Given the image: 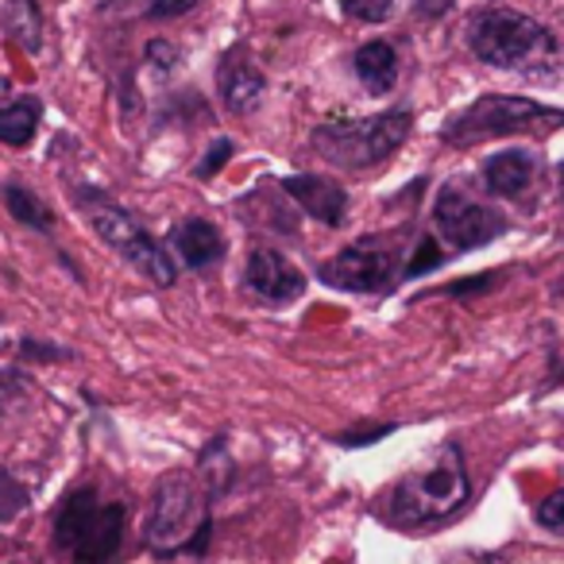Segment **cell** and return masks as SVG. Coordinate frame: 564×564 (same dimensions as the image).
<instances>
[{"label":"cell","instance_id":"cell-7","mask_svg":"<svg viewBox=\"0 0 564 564\" xmlns=\"http://www.w3.org/2000/svg\"><path fill=\"white\" fill-rule=\"evenodd\" d=\"M82 209H86L94 232L101 236V240L109 243L124 263H132L143 279H151L155 286H171V282L178 279V267L166 259V251L159 248V243L151 240V236L143 232V228L135 225L124 209H120V205H112L105 194L82 189Z\"/></svg>","mask_w":564,"mask_h":564},{"label":"cell","instance_id":"cell-19","mask_svg":"<svg viewBox=\"0 0 564 564\" xmlns=\"http://www.w3.org/2000/svg\"><path fill=\"white\" fill-rule=\"evenodd\" d=\"M28 507V487L0 471V522H12Z\"/></svg>","mask_w":564,"mask_h":564},{"label":"cell","instance_id":"cell-23","mask_svg":"<svg viewBox=\"0 0 564 564\" xmlns=\"http://www.w3.org/2000/svg\"><path fill=\"white\" fill-rule=\"evenodd\" d=\"M499 282V274H471V279H460V282H448V286H441V294L445 299H468V294H484L487 286H495Z\"/></svg>","mask_w":564,"mask_h":564},{"label":"cell","instance_id":"cell-16","mask_svg":"<svg viewBox=\"0 0 564 564\" xmlns=\"http://www.w3.org/2000/svg\"><path fill=\"white\" fill-rule=\"evenodd\" d=\"M35 128H40V101H32V97L12 101L0 109V143L24 148V143L35 135Z\"/></svg>","mask_w":564,"mask_h":564},{"label":"cell","instance_id":"cell-3","mask_svg":"<svg viewBox=\"0 0 564 564\" xmlns=\"http://www.w3.org/2000/svg\"><path fill=\"white\" fill-rule=\"evenodd\" d=\"M410 135V112L391 109L364 120H329L314 132V151L333 166L345 171H368V166L391 159Z\"/></svg>","mask_w":564,"mask_h":564},{"label":"cell","instance_id":"cell-29","mask_svg":"<svg viewBox=\"0 0 564 564\" xmlns=\"http://www.w3.org/2000/svg\"><path fill=\"white\" fill-rule=\"evenodd\" d=\"M556 174H561V189H564V163H561V171H556Z\"/></svg>","mask_w":564,"mask_h":564},{"label":"cell","instance_id":"cell-4","mask_svg":"<svg viewBox=\"0 0 564 564\" xmlns=\"http://www.w3.org/2000/svg\"><path fill=\"white\" fill-rule=\"evenodd\" d=\"M549 124H564V112L530 101V97L487 94L476 105H468L460 117L448 120L445 143H453V148H476V143L495 140V135H522Z\"/></svg>","mask_w":564,"mask_h":564},{"label":"cell","instance_id":"cell-2","mask_svg":"<svg viewBox=\"0 0 564 564\" xmlns=\"http://www.w3.org/2000/svg\"><path fill=\"white\" fill-rule=\"evenodd\" d=\"M468 47L479 63L518 74L541 70L556 58V40L549 35V28H541L538 20L522 17L514 9L479 12L468 28Z\"/></svg>","mask_w":564,"mask_h":564},{"label":"cell","instance_id":"cell-14","mask_svg":"<svg viewBox=\"0 0 564 564\" xmlns=\"http://www.w3.org/2000/svg\"><path fill=\"white\" fill-rule=\"evenodd\" d=\"M171 240H174V248H178L182 263L194 267V271H202V267L217 263V259L225 256V236H220V228L202 217L182 220Z\"/></svg>","mask_w":564,"mask_h":564},{"label":"cell","instance_id":"cell-26","mask_svg":"<svg viewBox=\"0 0 564 564\" xmlns=\"http://www.w3.org/2000/svg\"><path fill=\"white\" fill-rule=\"evenodd\" d=\"M202 0H151V9H148V17L151 20H178V17H186L189 9H197Z\"/></svg>","mask_w":564,"mask_h":564},{"label":"cell","instance_id":"cell-17","mask_svg":"<svg viewBox=\"0 0 564 564\" xmlns=\"http://www.w3.org/2000/svg\"><path fill=\"white\" fill-rule=\"evenodd\" d=\"M4 205H9L12 217H17L20 225H28V228L51 232V225H55V217H51L47 205H43L35 194H28L24 186H9V189H4Z\"/></svg>","mask_w":564,"mask_h":564},{"label":"cell","instance_id":"cell-1","mask_svg":"<svg viewBox=\"0 0 564 564\" xmlns=\"http://www.w3.org/2000/svg\"><path fill=\"white\" fill-rule=\"evenodd\" d=\"M468 471H464L460 448L445 445L441 456L425 471L402 476L387 495V522L391 525H430L437 518H448L453 510H460L468 502Z\"/></svg>","mask_w":564,"mask_h":564},{"label":"cell","instance_id":"cell-9","mask_svg":"<svg viewBox=\"0 0 564 564\" xmlns=\"http://www.w3.org/2000/svg\"><path fill=\"white\" fill-rule=\"evenodd\" d=\"M317 279L333 291H352V294H371L383 291L394 279V251L383 248L376 240H360L352 248L337 251L333 259H325L317 267Z\"/></svg>","mask_w":564,"mask_h":564},{"label":"cell","instance_id":"cell-24","mask_svg":"<svg viewBox=\"0 0 564 564\" xmlns=\"http://www.w3.org/2000/svg\"><path fill=\"white\" fill-rule=\"evenodd\" d=\"M232 140H217V143H209V151H205V159L197 163V178H213V174L220 171V166L232 159Z\"/></svg>","mask_w":564,"mask_h":564},{"label":"cell","instance_id":"cell-21","mask_svg":"<svg viewBox=\"0 0 564 564\" xmlns=\"http://www.w3.org/2000/svg\"><path fill=\"white\" fill-rule=\"evenodd\" d=\"M340 9L352 20H364V24H379V20L391 17L394 0H340Z\"/></svg>","mask_w":564,"mask_h":564},{"label":"cell","instance_id":"cell-8","mask_svg":"<svg viewBox=\"0 0 564 564\" xmlns=\"http://www.w3.org/2000/svg\"><path fill=\"white\" fill-rule=\"evenodd\" d=\"M433 225H437L441 240L453 251H471L484 243L499 240L507 232V217L491 205L476 202V197L460 194V186H445L433 205Z\"/></svg>","mask_w":564,"mask_h":564},{"label":"cell","instance_id":"cell-13","mask_svg":"<svg viewBox=\"0 0 564 564\" xmlns=\"http://www.w3.org/2000/svg\"><path fill=\"white\" fill-rule=\"evenodd\" d=\"M217 82H220V97H225V105L232 112L256 109L259 97H263V89H267L263 74H259L256 66H251L248 58L240 55V51H232V55L220 58Z\"/></svg>","mask_w":564,"mask_h":564},{"label":"cell","instance_id":"cell-25","mask_svg":"<svg viewBox=\"0 0 564 564\" xmlns=\"http://www.w3.org/2000/svg\"><path fill=\"white\" fill-rule=\"evenodd\" d=\"M394 433V425H364V430H348V433H340L337 437V445H345V448H364V445H376V441H383V437H391Z\"/></svg>","mask_w":564,"mask_h":564},{"label":"cell","instance_id":"cell-15","mask_svg":"<svg viewBox=\"0 0 564 564\" xmlns=\"http://www.w3.org/2000/svg\"><path fill=\"white\" fill-rule=\"evenodd\" d=\"M356 78L364 82L368 94H391L394 82H399V55H394L391 43L376 40V43H364L356 51Z\"/></svg>","mask_w":564,"mask_h":564},{"label":"cell","instance_id":"cell-20","mask_svg":"<svg viewBox=\"0 0 564 564\" xmlns=\"http://www.w3.org/2000/svg\"><path fill=\"white\" fill-rule=\"evenodd\" d=\"M533 522L541 525V530L549 533H564V487L553 495H545V499L538 502V510H533Z\"/></svg>","mask_w":564,"mask_h":564},{"label":"cell","instance_id":"cell-12","mask_svg":"<svg viewBox=\"0 0 564 564\" xmlns=\"http://www.w3.org/2000/svg\"><path fill=\"white\" fill-rule=\"evenodd\" d=\"M538 178V159L525 148L499 151L484 163V186L499 197H518L530 189V182Z\"/></svg>","mask_w":564,"mask_h":564},{"label":"cell","instance_id":"cell-27","mask_svg":"<svg viewBox=\"0 0 564 564\" xmlns=\"http://www.w3.org/2000/svg\"><path fill=\"white\" fill-rule=\"evenodd\" d=\"M148 58H151V63L174 66V47L166 40H155V43H148Z\"/></svg>","mask_w":564,"mask_h":564},{"label":"cell","instance_id":"cell-22","mask_svg":"<svg viewBox=\"0 0 564 564\" xmlns=\"http://www.w3.org/2000/svg\"><path fill=\"white\" fill-rule=\"evenodd\" d=\"M445 263V256H441V243L437 236H422V243H417L414 251V263H406V279H417V274L433 271V267Z\"/></svg>","mask_w":564,"mask_h":564},{"label":"cell","instance_id":"cell-18","mask_svg":"<svg viewBox=\"0 0 564 564\" xmlns=\"http://www.w3.org/2000/svg\"><path fill=\"white\" fill-rule=\"evenodd\" d=\"M9 28L24 51H40V9H35V0H12Z\"/></svg>","mask_w":564,"mask_h":564},{"label":"cell","instance_id":"cell-28","mask_svg":"<svg viewBox=\"0 0 564 564\" xmlns=\"http://www.w3.org/2000/svg\"><path fill=\"white\" fill-rule=\"evenodd\" d=\"M448 564H499V556H495V553H484V556H476V553H456V556H448Z\"/></svg>","mask_w":564,"mask_h":564},{"label":"cell","instance_id":"cell-10","mask_svg":"<svg viewBox=\"0 0 564 564\" xmlns=\"http://www.w3.org/2000/svg\"><path fill=\"white\" fill-rule=\"evenodd\" d=\"M248 286L267 302H294L306 291V274L271 248H256L248 259Z\"/></svg>","mask_w":564,"mask_h":564},{"label":"cell","instance_id":"cell-5","mask_svg":"<svg viewBox=\"0 0 564 564\" xmlns=\"http://www.w3.org/2000/svg\"><path fill=\"white\" fill-rule=\"evenodd\" d=\"M55 538L78 564H109L124 538V507L105 502L97 507V491L82 487L63 502V514L55 522Z\"/></svg>","mask_w":564,"mask_h":564},{"label":"cell","instance_id":"cell-11","mask_svg":"<svg viewBox=\"0 0 564 564\" xmlns=\"http://www.w3.org/2000/svg\"><path fill=\"white\" fill-rule=\"evenodd\" d=\"M282 189L322 225L337 228L348 213V194L333 178H325V174H291V178H282Z\"/></svg>","mask_w":564,"mask_h":564},{"label":"cell","instance_id":"cell-6","mask_svg":"<svg viewBox=\"0 0 564 564\" xmlns=\"http://www.w3.org/2000/svg\"><path fill=\"white\" fill-rule=\"evenodd\" d=\"M205 533H209V522H205V502L202 491L189 476L174 471L163 484L155 487V499H151L148 510V525H143V538L155 553H178L194 541V549L205 545Z\"/></svg>","mask_w":564,"mask_h":564}]
</instances>
